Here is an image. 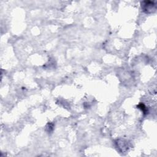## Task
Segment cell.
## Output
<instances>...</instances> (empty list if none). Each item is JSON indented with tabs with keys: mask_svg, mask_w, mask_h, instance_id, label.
<instances>
[{
	"mask_svg": "<svg viewBox=\"0 0 157 157\" xmlns=\"http://www.w3.org/2000/svg\"><path fill=\"white\" fill-rule=\"evenodd\" d=\"M142 7L146 13H151L153 10L156 9V6L152 1H143L142 2Z\"/></svg>",
	"mask_w": 157,
	"mask_h": 157,
	"instance_id": "obj_1",
	"label": "cell"
}]
</instances>
